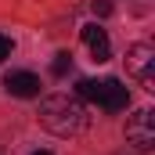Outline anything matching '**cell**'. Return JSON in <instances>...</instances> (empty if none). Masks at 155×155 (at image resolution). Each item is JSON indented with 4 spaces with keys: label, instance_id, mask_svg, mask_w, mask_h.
<instances>
[{
    "label": "cell",
    "instance_id": "1",
    "mask_svg": "<svg viewBox=\"0 0 155 155\" xmlns=\"http://www.w3.org/2000/svg\"><path fill=\"white\" fill-rule=\"evenodd\" d=\"M87 123H90L87 105L72 94H51L40 105V126L51 130L54 137H76L87 130Z\"/></svg>",
    "mask_w": 155,
    "mask_h": 155
},
{
    "label": "cell",
    "instance_id": "2",
    "mask_svg": "<svg viewBox=\"0 0 155 155\" xmlns=\"http://www.w3.org/2000/svg\"><path fill=\"white\" fill-rule=\"evenodd\" d=\"M76 94L87 97V101H97V105L108 108V112H123V108L130 105V90H126L119 79H79Z\"/></svg>",
    "mask_w": 155,
    "mask_h": 155
},
{
    "label": "cell",
    "instance_id": "3",
    "mask_svg": "<svg viewBox=\"0 0 155 155\" xmlns=\"http://www.w3.org/2000/svg\"><path fill=\"white\" fill-rule=\"evenodd\" d=\"M126 72L144 90H155V47L152 43H134L126 51Z\"/></svg>",
    "mask_w": 155,
    "mask_h": 155
},
{
    "label": "cell",
    "instance_id": "4",
    "mask_svg": "<svg viewBox=\"0 0 155 155\" xmlns=\"http://www.w3.org/2000/svg\"><path fill=\"white\" fill-rule=\"evenodd\" d=\"M126 141L137 152H152L155 148V112L152 108H137L126 119Z\"/></svg>",
    "mask_w": 155,
    "mask_h": 155
},
{
    "label": "cell",
    "instance_id": "5",
    "mask_svg": "<svg viewBox=\"0 0 155 155\" xmlns=\"http://www.w3.org/2000/svg\"><path fill=\"white\" fill-rule=\"evenodd\" d=\"M79 36H83V43L90 47V58H94V61H108V58H112V43H108V33H105L97 22L83 25V29H79Z\"/></svg>",
    "mask_w": 155,
    "mask_h": 155
},
{
    "label": "cell",
    "instance_id": "6",
    "mask_svg": "<svg viewBox=\"0 0 155 155\" xmlns=\"http://www.w3.org/2000/svg\"><path fill=\"white\" fill-rule=\"evenodd\" d=\"M4 87H7L11 97H40V79L33 72H7Z\"/></svg>",
    "mask_w": 155,
    "mask_h": 155
},
{
    "label": "cell",
    "instance_id": "7",
    "mask_svg": "<svg viewBox=\"0 0 155 155\" xmlns=\"http://www.w3.org/2000/svg\"><path fill=\"white\" fill-rule=\"evenodd\" d=\"M69 69H72V54H69V51H58L54 61H51V72H54V76H65Z\"/></svg>",
    "mask_w": 155,
    "mask_h": 155
},
{
    "label": "cell",
    "instance_id": "8",
    "mask_svg": "<svg viewBox=\"0 0 155 155\" xmlns=\"http://www.w3.org/2000/svg\"><path fill=\"white\" fill-rule=\"evenodd\" d=\"M11 51H15L11 36H4V33H0V61H7V58H11Z\"/></svg>",
    "mask_w": 155,
    "mask_h": 155
},
{
    "label": "cell",
    "instance_id": "9",
    "mask_svg": "<svg viewBox=\"0 0 155 155\" xmlns=\"http://www.w3.org/2000/svg\"><path fill=\"white\" fill-rule=\"evenodd\" d=\"M94 15H101V18L112 15V4H108V0H97V4H94Z\"/></svg>",
    "mask_w": 155,
    "mask_h": 155
},
{
    "label": "cell",
    "instance_id": "10",
    "mask_svg": "<svg viewBox=\"0 0 155 155\" xmlns=\"http://www.w3.org/2000/svg\"><path fill=\"white\" fill-rule=\"evenodd\" d=\"M33 155H51V152H33Z\"/></svg>",
    "mask_w": 155,
    "mask_h": 155
}]
</instances>
